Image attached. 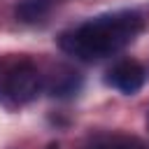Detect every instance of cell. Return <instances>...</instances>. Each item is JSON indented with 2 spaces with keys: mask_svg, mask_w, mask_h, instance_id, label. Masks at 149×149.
I'll list each match as a JSON object with an SVG mask.
<instances>
[{
  "mask_svg": "<svg viewBox=\"0 0 149 149\" xmlns=\"http://www.w3.org/2000/svg\"><path fill=\"white\" fill-rule=\"evenodd\" d=\"M49 149H58V147H49Z\"/></svg>",
  "mask_w": 149,
  "mask_h": 149,
  "instance_id": "cell-7",
  "label": "cell"
},
{
  "mask_svg": "<svg viewBox=\"0 0 149 149\" xmlns=\"http://www.w3.org/2000/svg\"><path fill=\"white\" fill-rule=\"evenodd\" d=\"M144 28L142 14L133 9H121L114 14L95 16L79 28L61 35V49L77 58H102L121 51L130 44Z\"/></svg>",
  "mask_w": 149,
  "mask_h": 149,
  "instance_id": "cell-1",
  "label": "cell"
},
{
  "mask_svg": "<svg viewBox=\"0 0 149 149\" xmlns=\"http://www.w3.org/2000/svg\"><path fill=\"white\" fill-rule=\"evenodd\" d=\"M79 88V77L77 72L72 70H63V74H56L54 77V84H51V91L54 95H70Z\"/></svg>",
  "mask_w": 149,
  "mask_h": 149,
  "instance_id": "cell-5",
  "label": "cell"
},
{
  "mask_svg": "<svg viewBox=\"0 0 149 149\" xmlns=\"http://www.w3.org/2000/svg\"><path fill=\"white\" fill-rule=\"evenodd\" d=\"M51 9V0H21L16 5V19L23 23H37L42 21Z\"/></svg>",
  "mask_w": 149,
  "mask_h": 149,
  "instance_id": "cell-4",
  "label": "cell"
},
{
  "mask_svg": "<svg viewBox=\"0 0 149 149\" xmlns=\"http://www.w3.org/2000/svg\"><path fill=\"white\" fill-rule=\"evenodd\" d=\"M42 77L30 61H0V98L26 105L37 98Z\"/></svg>",
  "mask_w": 149,
  "mask_h": 149,
  "instance_id": "cell-2",
  "label": "cell"
},
{
  "mask_svg": "<svg viewBox=\"0 0 149 149\" xmlns=\"http://www.w3.org/2000/svg\"><path fill=\"white\" fill-rule=\"evenodd\" d=\"M102 149H142L135 140H128V137H119V140H112L107 147H102Z\"/></svg>",
  "mask_w": 149,
  "mask_h": 149,
  "instance_id": "cell-6",
  "label": "cell"
},
{
  "mask_svg": "<svg viewBox=\"0 0 149 149\" xmlns=\"http://www.w3.org/2000/svg\"><path fill=\"white\" fill-rule=\"evenodd\" d=\"M144 77H147V72L137 61H119L107 72V84L114 86L116 91L126 93V95H133L142 88Z\"/></svg>",
  "mask_w": 149,
  "mask_h": 149,
  "instance_id": "cell-3",
  "label": "cell"
}]
</instances>
